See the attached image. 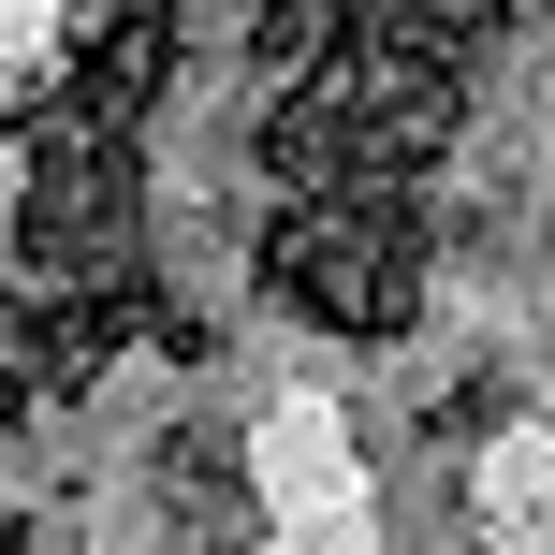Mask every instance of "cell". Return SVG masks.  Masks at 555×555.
Masks as SVG:
<instances>
[{"label":"cell","instance_id":"cell-1","mask_svg":"<svg viewBox=\"0 0 555 555\" xmlns=\"http://www.w3.org/2000/svg\"><path fill=\"white\" fill-rule=\"evenodd\" d=\"M424 249H439V220H424V191H293L263 220V293L307 307L322 336H410L424 322Z\"/></svg>","mask_w":555,"mask_h":555},{"label":"cell","instance_id":"cell-2","mask_svg":"<svg viewBox=\"0 0 555 555\" xmlns=\"http://www.w3.org/2000/svg\"><path fill=\"white\" fill-rule=\"evenodd\" d=\"M59 88H74L103 132H132V146H146V117H162V88H176V15H162V0H132V15H117Z\"/></svg>","mask_w":555,"mask_h":555},{"label":"cell","instance_id":"cell-3","mask_svg":"<svg viewBox=\"0 0 555 555\" xmlns=\"http://www.w3.org/2000/svg\"><path fill=\"white\" fill-rule=\"evenodd\" d=\"M0 424H15V365H0Z\"/></svg>","mask_w":555,"mask_h":555},{"label":"cell","instance_id":"cell-4","mask_svg":"<svg viewBox=\"0 0 555 555\" xmlns=\"http://www.w3.org/2000/svg\"><path fill=\"white\" fill-rule=\"evenodd\" d=\"M0 555H44V541H0Z\"/></svg>","mask_w":555,"mask_h":555}]
</instances>
